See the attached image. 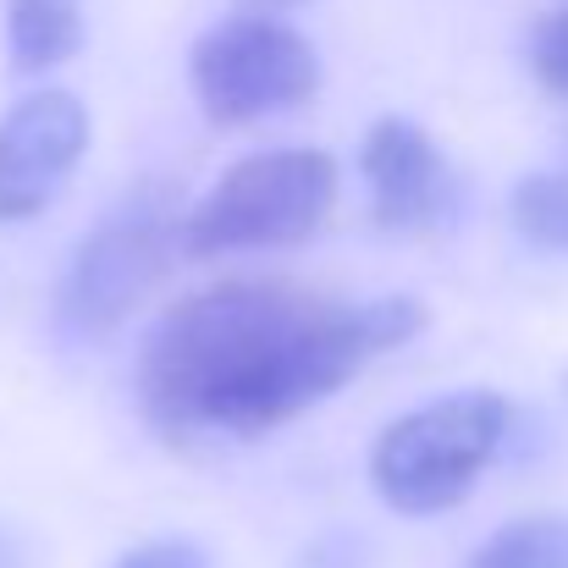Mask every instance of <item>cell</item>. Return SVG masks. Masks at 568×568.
Masks as SVG:
<instances>
[{
    "label": "cell",
    "mask_w": 568,
    "mask_h": 568,
    "mask_svg": "<svg viewBox=\"0 0 568 568\" xmlns=\"http://www.w3.org/2000/svg\"><path fill=\"white\" fill-rule=\"evenodd\" d=\"M0 568H17V547H11L6 536H0Z\"/></svg>",
    "instance_id": "obj_15"
},
{
    "label": "cell",
    "mask_w": 568,
    "mask_h": 568,
    "mask_svg": "<svg viewBox=\"0 0 568 568\" xmlns=\"http://www.w3.org/2000/svg\"><path fill=\"white\" fill-rule=\"evenodd\" d=\"M89 150V111L67 89H39L0 116V221L39 215Z\"/></svg>",
    "instance_id": "obj_6"
},
{
    "label": "cell",
    "mask_w": 568,
    "mask_h": 568,
    "mask_svg": "<svg viewBox=\"0 0 568 568\" xmlns=\"http://www.w3.org/2000/svg\"><path fill=\"white\" fill-rule=\"evenodd\" d=\"M514 226L525 243L568 254V178L564 172H530L514 189Z\"/></svg>",
    "instance_id": "obj_10"
},
{
    "label": "cell",
    "mask_w": 568,
    "mask_h": 568,
    "mask_svg": "<svg viewBox=\"0 0 568 568\" xmlns=\"http://www.w3.org/2000/svg\"><path fill=\"white\" fill-rule=\"evenodd\" d=\"M183 248L178 193L166 183H139L111 204L83 243L72 248L55 287V337L67 348H100L122 332V321L161 287Z\"/></svg>",
    "instance_id": "obj_2"
},
{
    "label": "cell",
    "mask_w": 568,
    "mask_h": 568,
    "mask_svg": "<svg viewBox=\"0 0 568 568\" xmlns=\"http://www.w3.org/2000/svg\"><path fill=\"white\" fill-rule=\"evenodd\" d=\"M508 436V397L503 392H447L403 419H392L371 447V486L386 508L425 519L447 514L497 458Z\"/></svg>",
    "instance_id": "obj_3"
},
{
    "label": "cell",
    "mask_w": 568,
    "mask_h": 568,
    "mask_svg": "<svg viewBox=\"0 0 568 568\" xmlns=\"http://www.w3.org/2000/svg\"><path fill=\"white\" fill-rule=\"evenodd\" d=\"M337 204V161L321 150L243 155L215 178L204 204L183 215V254H243L304 243Z\"/></svg>",
    "instance_id": "obj_4"
},
{
    "label": "cell",
    "mask_w": 568,
    "mask_h": 568,
    "mask_svg": "<svg viewBox=\"0 0 568 568\" xmlns=\"http://www.w3.org/2000/svg\"><path fill=\"white\" fill-rule=\"evenodd\" d=\"M425 332L414 298H321L282 282H210L139 348V408L166 442L265 436Z\"/></svg>",
    "instance_id": "obj_1"
},
{
    "label": "cell",
    "mask_w": 568,
    "mask_h": 568,
    "mask_svg": "<svg viewBox=\"0 0 568 568\" xmlns=\"http://www.w3.org/2000/svg\"><path fill=\"white\" fill-rule=\"evenodd\" d=\"M530 72L547 94L568 100V11H552L530 39Z\"/></svg>",
    "instance_id": "obj_11"
},
{
    "label": "cell",
    "mask_w": 568,
    "mask_h": 568,
    "mask_svg": "<svg viewBox=\"0 0 568 568\" xmlns=\"http://www.w3.org/2000/svg\"><path fill=\"white\" fill-rule=\"evenodd\" d=\"M365 183H371V210L392 232H442L458 215V172L436 150V139L403 116H381L365 133L359 150Z\"/></svg>",
    "instance_id": "obj_7"
},
{
    "label": "cell",
    "mask_w": 568,
    "mask_h": 568,
    "mask_svg": "<svg viewBox=\"0 0 568 568\" xmlns=\"http://www.w3.org/2000/svg\"><path fill=\"white\" fill-rule=\"evenodd\" d=\"M304 568H365V547H359V536H332L304 558Z\"/></svg>",
    "instance_id": "obj_13"
},
{
    "label": "cell",
    "mask_w": 568,
    "mask_h": 568,
    "mask_svg": "<svg viewBox=\"0 0 568 568\" xmlns=\"http://www.w3.org/2000/svg\"><path fill=\"white\" fill-rule=\"evenodd\" d=\"M189 83L210 122L248 128L304 105L321 89V55L293 22L237 11L193 39Z\"/></svg>",
    "instance_id": "obj_5"
},
{
    "label": "cell",
    "mask_w": 568,
    "mask_h": 568,
    "mask_svg": "<svg viewBox=\"0 0 568 568\" xmlns=\"http://www.w3.org/2000/svg\"><path fill=\"white\" fill-rule=\"evenodd\" d=\"M254 17H271V11H282V6H298V0H243Z\"/></svg>",
    "instance_id": "obj_14"
},
{
    "label": "cell",
    "mask_w": 568,
    "mask_h": 568,
    "mask_svg": "<svg viewBox=\"0 0 568 568\" xmlns=\"http://www.w3.org/2000/svg\"><path fill=\"white\" fill-rule=\"evenodd\" d=\"M464 568H568V519L558 514L514 519L497 536H486Z\"/></svg>",
    "instance_id": "obj_9"
},
{
    "label": "cell",
    "mask_w": 568,
    "mask_h": 568,
    "mask_svg": "<svg viewBox=\"0 0 568 568\" xmlns=\"http://www.w3.org/2000/svg\"><path fill=\"white\" fill-rule=\"evenodd\" d=\"M116 568H210V558L193 541H144L133 547Z\"/></svg>",
    "instance_id": "obj_12"
},
{
    "label": "cell",
    "mask_w": 568,
    "mask_h": 568,
    "mask_svg": "<svg viewBox=\"0 0 568 568\" xmlns=\"http://www.w3.org/2000/svg\"><path fill=\"white\" fill-rule=\"evenodd\" d=\"M6 44L17 72H50L83 44V0H6Z\"/></svg>",
    "instance_id": "obj_8"
}]
</instances>
